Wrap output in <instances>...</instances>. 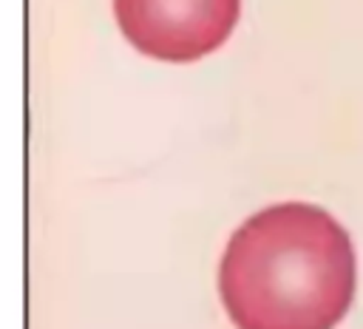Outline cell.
<instances>
[{
	"mask_svg": "<svg viewBox=\"0 0 363 329\" xmlns=\"http://www.w3.org/2000/svg\"><path fill=\"white\" fill-rule=\"evenodd\" d=\"M354 247L320 207L284 201L227 241L218 292L238 329H335L354 298Z\"/></svg>",
	"mask_w": 363,
	"mask_h": 329,
	"instance_id": "1",
	"label": "cell"
},
{
	"mask_svg": "<svg viewBox=\"0 0 363 329\" xmlns=\"http://www.w3.org/2000/svg\"><path fill=\"white\" fill-rule=\"evenodd\" d=\"M128 43L164 62H193L233 34L241 0H113Z\"/></svg>",
	"mask_w": 363,
	"mask_h": 329,
	"instance_id": "2",
	"label": "cell"
}]
</instances>
